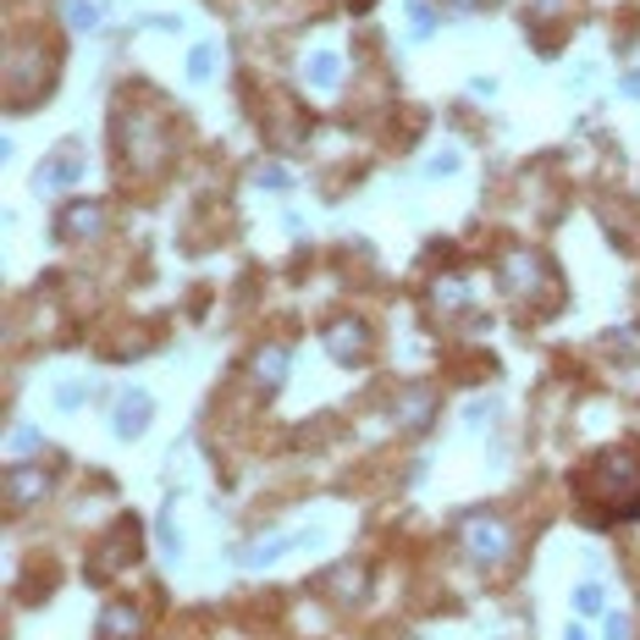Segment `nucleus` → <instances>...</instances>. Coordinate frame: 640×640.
<instances>
[{
  "mask_svg": "<svg viewBox=\"0 0 640 640\" xmlns=\"http://www.w3.org/2000/svg\"><path fill=\"white\" fill-rule=\"evenodd\" d=\"M403 11H409V33H414V39H431V33L442 28V17H437V6H431V0H409Z\"/></svg>",
  "mask_w": 640,
  "mask_h": 640,
  "instance_id": "18",
  "label": "nucleus"
},
{
  "mask_svg": "<svg viewBox=\"0 0 640 640\" xmlns=\"http://www.w3.org/2000/svg\"><path fill=\"white\" fill-rule=\"evenodd\" d=\"M83 398H89V387H83V381H61V387H56V403H61L67 414H72Z\"/></svg>",
  "mask_w": 640,
  "mask_h": 640,
  "instance_id": "24",
  "label": "nucleus"
},
{
  "mask_svg": "<svg viewBox=\"0 0 640 640\" xmlns=\"http://www.w3.org/2000/svg\"><path fill=\"white\" fill-rule=\"evenodd\" d=\"M117 128H122V150H128V160L139 166V171H156V166H166V156H171V133L160 128V117L156 111H122L117 117Z\"/></svg>",
  "mask_w": 640,
  "mask_h": 640,
  "instance_id": "4",
  "label": "nucleus"
},
{
  "mask_svg": "<svg viewBox=\"0 0 640 640\" xmlns=\"http://www.w3.org/2000/svg\"><path fill=\"white\" fill-rule=\"evenodd\" d=\"M106 227V210L94 204V199H72V204H61V216H56V232L67 238V243H83V238H94Z\"/></svg>",
  "mask_w": 640,
  "mask_h": 640,
  "instance_id": "10",
  "label": "nucleus"
},
{
  "mask_svg": "<svg viewBox=\"0 0 640 640\" xmlns=\"http://www.w3.org/2000/svg\"><path fill=\"white\" fill-rule=\"evenodd\" d=\"M426 171H431V177H442V171L453 177V171H459V156H453V150H442V156H431V160H426Z\"/></svg>",
  "mask_w": 640,
  "mask_h": 640,
  "instance_id": "26",
  "label": "nucleus"
},
{
  "mask_svg": "<svg viewBox=\"0 0 640 640\" xmlns=\"http://www.w3.org/2000/svg\"><path fill=\"white\" fill-rule=\"evenodd\" d=\"M83 177V156L67 144L61 156H50V160H39V171H33V193L39 199H50V193H61V188H72Z\"/></svg>",
  "mask_w": 640,
  "mask_h": 640,
  "instance_id": "9",
  "label": "nucleus"
},
{
  "mask_svg": "<svg viewBox=\"0 0 640 640\" xmlns=\"http://www.w3.org/2000/svg\"><path fill=\"white\" fill-rule=\"evenodd\" d=\"M320 342H326V353H331L337 364H359V359L370 353V331H364L359 320H331V326L320 331Z\"/></svg>",
  "mask_w": 640,
  "mask_h": 640,
  "instance_id": "7",
  "label": "nucleus"
},
{
  "mask_svg": "<svg viewBox=\"0 0 640 640\" xmlns=\"http://www.w3.org/2000/svg\"><path fill=\"white\" fill-rule=\"evenodd\" d=\"M431 304H437V310H464V304H470V282H459V277H453V282H437V288H431Z\"/></svg>",
  "mask_w": 640,
  "mask_h": 640,
  "instance_id": "20",
  "label": "nucleus"
},
{
  "mask_svg": "<svg viewBox=\"0 0 640 640\" xmlns=\"http://www.w3.org/2000/svg\"><path fill=\"white\" fill-rule=\"evenodd\" d=\"M33 453H39V431H33V426H17V431H11V459L28 464Z\"/></svg>",
  "mask_w": 640,
  "mask_h": 640,
  "instance_id": "22",
  "label": "nucleus"
},
{
  "mask_svg": "<svg viewBox=\"0 0 640 640\" xmlns=\"http://www.w3.org/2000/svg\"><path fill=\"white\" fill-rule=\"evenodd\" d=\"M624 94H636V100H640V67H630V72H624Z\"/></svg>",
  "mask_w": 640,
  "mask_h": 640,
  "instance_id": "28",
  "label": "nucleus"
},
{
  "mask_svg": "<svg viewBox=\"0 0 640 640\" xmlns=\"http://www.w3.org/2000/svg\"><path fill=\"white\" fill-rule=\"evenodd\" d=\"M160 547H166V552L177 558V524H171V502L160 508Z\"/></svg>",
  "mask_w": 640,
  "mask_h": 640,
  "instance_id": "25",
  "label": "nucleus"
},
{
  "mask_svg": "<svg viewBox=\"0 0 640 640\" xmlns=\"http://www.w3.org/2000/svg\"><path fill=\"white\" fill-rule=\"evenodd\" d=\"M431 420H437V398H431V392H409V398H398V426H403L409 437H420Z\"/></svg>",
  "mask_w": 640,
  "mask_h": 640,
  "instance_id": "13",
  "label": "nucleus"
},
{
  "mask_svg": "<svg viewBox=\"0 0 640 640\" xmlns=\"http://www.w3.org/2000/svg\"><path fill=\"white\" fill-rule=\"evenodd\" d=\"M100 22H106V0H67V28L89 33V28H100Z\"/></svg>",
  "mask_w": 640,
  "mask_h": 640,
  "instance_id": "17",
  "label": "nucleus"
},
{
  "mask_svg": "<svg viewBox=\"0 0 640 640\" xmlns=\"http://www.w3.org/2000/svg\"><path fill=\"white\" fill-rule=\"evenodd\" d=\"M144 552V530H139V519H117V530L100 541V552L89 558V580H111V574H122L133 558Z\"/></svg>",
  "mask_w": 640,
  "mask_h": 640,
  "instance_id": "5",
  "label": "nucleus"
},
{
  "mask_svg": "<svg viewBox=\"0 0 640 640\" xmlns=\"http://www.w3.org/2000/svg\"><path fill=\"white\" fill-rule=\"evenodd\" d=\"M6 497H11V508H33L39 497H50V470H39V464H11V470H6Z\"/></svg>",
  "mask_w": 640,
  "mask_h": 640,
  "instance_id": "11",
  "label": "nucleus"
},
{
  "mask_svg": "<svg viewBox=\"0 0 640 640\" xmlns=\"http://www.w3.org/2000/svg\"><path fill=\"white\" fill-rule=\"evenodd\" d=\"M150 420H156V398H150V392H139V387H128V392L117 398V409H111V431H117L122 442L144 437V431H150Z\"/></svg>",
  "mask_w": 640,
  "mask_h": 640,
  "instance_id": "6",
  "label": "nucleus"
},
{
  "mask_svg": "<svg viewBox=\"0 0 640 640\" xmlns=\"http://www.w3.org/2000/svg\"><path fill=\"white\" fill-rule=\"evenodd\" d=\"M459 541H464V552H470L476 569H508L513 552H519L513 524H508L502 513H491V508H470V513L459 519Z\"/></svg>",
  "mask_w": 640,
  "mask_h": 640,
  "instance_id": "3",
  "label": "nucleus"
},
{
  "mask_svg": "<svg viewBox=\"0 0 640 640\" xmlns=\"http://www.w3.org/2000/svg\"><path fill=\"white\" fill-rule=\"evenodd\" d=\"M254 182H260L266 193H288V188H293V177H288V166H260V171H254Z\"/></svg>",
  "mask_w": 640,
  "mask_h": 640,
  "instance_id": "23",
  "label": "nucleus"
},
{
  "mask_svg": "<svg viewBox=\"0 0 640 640\" xmlns=\"http://www.w3.org/2000/svg\"><path fill=\"white\" fill-rule=\"evenodd\" d=\"M602 640H636L630 619H619V613H613V619H608V636H602Z\"/></svg>",
  "mask_w": 640,
  "mask_h": 640,
  "instance_id": "27",
  "label": "nucleus"
},
{
  "mask_svg": "<svg viewBox=\"0 0 640 640\" xmlns=\"http://www.w3.org/2000/svg\"><path fill=\"white\" fill-rule=\"evenodd\" d=\"M133 630H139V608L133 602H111L100 613V640H128Z\"/></svg>",
  "mask_w": 640,
  "mask_h": 640,
  "instance_id": "16",
  "label": "nucleus"
},
{
  "mask_svg": "<svg viewBox=\"0 0 640 640\" xmlns=\"http://www.w3.org/2000/svg\"><path fill=\"white\" fill-rule=\"evenodd\" d=\"M574 502L586 513V524H619L640 519V448H602L591 453L574 476Z\"/></svg>",
  "mask_w": 640,
  "mask_h": 640,
  "instance_id": "1",
  "label": "nucleus"
},
{
  "mask_svg": "<svg viewBox=\"0 0 640 640\" xmlns=\"http://www.w3.org/2000/svg\"><path fill=\"white\" fill-rule=\"evenodd\" d=\"M288 359H293V353H288L282 342H266V348L254 353V364H249V376H254L260 387H271V392H277V387L288 381Z\"/></svg>",
  "mask_w": 640,
  "mask_h": 640,
  "instance_id": "12",
  "label": "nucleus"
},
{
  "mask_svg": "<svg viewBox=\"0 0 640 640\" xmlns=\"http://www.w3.org/2000/svg\"><path fill=\"white\" fill-rule=\"evenodd\" d=\"M216 78V44H193L188 50V83H210Z\"/></svg>",
  "mask_w": 640,
  "mask_h": 640,
  "instance_id": "19",
  "label": "nucleus"
},
{
  "mask_svg": "<svg viewBox=\"0 0 640 640\" xmlns=\"http://www.w3.org/2000/svg\"><path fill=\"white\" fill-rule=\"evenodd\" d=\"M602 608H608L602 586H574V613H580V619H597Z\"/></svg>",
  "mask_w": 640,
  "mask_h": 640,
  "instance_id": "21",
  "label": "nucleus"
},
{
  "mask_svg": "<svg viewBox=\"0 0 640 640\" xmlns=\"http://www.w3.org/2000/svg\"><path fill=\"white\" fill-rule=\"evenodd\" d=\"M497 288H502L513 304H524V310H558V299H563L552 260L536 254V249H508V254L497 260Z\"/></svg>",
  "mask_w": 640,
  "mask_h": 640,
  "instance_id": "2",
  "label": "nucleus"
},
{
  "mask_svg": "<svg viewBox=\"0 0 640 640\" xmlns=\"http://www.w3.org/2000/svg\"><path fill=\"white\" fill-rule=\"evenodd\" d=\"M563 640H591V636H586V630H580V624H574V630H569V636H563Z\"/></svg>",
  "mask_w": 640,
  "mask_h": 640,
  "instance_id": "30",
  "label": "nucleus"
},
{
  "mask_svg": "<svg viewBox=\"0 0 640 640\" xmlns=\"http://www.w3.org/2000/svg\"><path fill=\"white\" fill-rule=\"evenodd\" d=\"M326 597H331V602H342V608H353V602L364 597V569H359V563L331 569V574H326Z\"/></svg>",
  "mask_w": 640,
  "mask_h": 640,
  "instance_id": "14",
  "label": "nucleus"
},
{
  "mask_svg": "<svg viewBox=\"0 0 640 640\" xmlns=\"http://www.w3.org/2000/svg\"><path fill=\"white\" fill-rule=\"evenodd\" d=\"M448 6H453V11H480L486 0H448Z\"/></svg>",
  "mask_w": 640,
  "mask_h": 640,
  "instance_id": "29",
  "label": "nucleus"
},
{
  "mask_svg": "<svg viewBox=\"0 0 640 640\" xmlns=\"http://www.w3.org/2000/svg\"><path fill=\"white\" fill-rule=\"evenodd\" d=\"M304 83H310V89H337V83H342V56H337V50L304 56Z\"/></svg>",
  "mask_w": 640,
  "mask_h": 640,
  "instance_id": "15",
  "label": "nucleus"
},
{
  "mask_svg": "<svg viewBox=\"0 0 640 640\" xmlns=\"http://www.w3.org/2000/svg\"><path fill=\"white\" fill-rule=\"evenodd\" d=\"M310 541H316V530H293V536H260V541L238 547L232 558H238L243 569H266V563H277V558H288L293 547H310Z\"/></svg>",
  "mask_w": 640,
  "mask_h": 640,
  "instance_id": "8",
  "label": "nucleus"
}]
</instances>
